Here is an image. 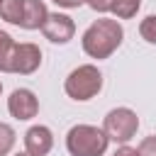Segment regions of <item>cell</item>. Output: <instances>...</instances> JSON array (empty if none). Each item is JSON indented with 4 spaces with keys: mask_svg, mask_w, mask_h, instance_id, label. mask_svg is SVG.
Instances as JSON below:
<instances>
[{
    "mask_svg": "<svg viewBox=\"0 0 156 156\" xmlns=\"http://www.w3.org/2000/svg\"><path fill=\"white\" fill-rule=\"evenodd\" d=\"M122 39H124L122 24H119L117 20L102 17V20H95V22L83 32L80 44H83V51H85L90 58H98V61H100V58H110V56L119 49Z\"/></svg>",
    "mask_w": 156,
    "mask_h": 156,
    "instance_id": "1",
    "label": "cell"
},
{
    "mask_svg": "<svg viewBox=\"0 0 156 156\" xmlns=\"http://www.w3.org/2000/svg\"><path fill=\"white\" fill-rule=\"evenodd\" d=\"M107 144V134L95 124H76L66 134V149L71 156H102Z\"/></svg>",
    "mask_w": 156,
    "mask_h": 156,
    "instance_id": "2",
    "label": "cell"
},
{
    "mask_svg": "<svg viewBox=\"0 0 156 156\" xmlns=\"http://www.w3.org/2000/svg\"><path fill=\"white\" fill-rule=\"evenodd\" d=\"M63 90L76 102L93 100L102 90V73H100V68L93 66V63H83V66L73 68L66 76V80H63Z\"/></svg>",
    "mask_w": 156,
    "mask_h": 156,
    "instance_id": "3",
    "label": "cell"
},
{
    "mask_svg": "<svg viewBox=\"0 0 156 156\" xmlns=\"http://www.w3.org/2000/svg\"><path fill=\"white\" fill-rule=\"evenodd\" d=\"M139 129V117L132 107H115L102 119V132L115 144H127Z\"/></svg>",
    "mask_w": 156,
    "mask_h": 156,
    "instance_id": "4",
    "label": "cell"
},
{
    "mask_svg": "<svg viewBox=\"0 0 156 156\" xmlns=\"http://www.w3.org/2000/svg\"><path fill=\"white\" fill-rule=\"evenodd\" d=\"M41 34L51 44H68L76 34V22L63 12H49V17L41 27Z\"/></svg>",
    "mask_w": 156,
    "mask_h": 156,
    "instance_id": "5",
    "label": "cell"
},
{
    "mask_svg": "<svg viewBox=\"0 0 156 156\" xmlns=\"http://www.w3.org/2000/svg\"><path fill=\"white\" fill-rule=\"evenodd\" d=\"M7 112L15 119H32L39 115V98L29 88H17L7 98Z\"/></svg>",
    "mask_w": 156,
    "mask_h": 156,
    "instance_id": "6",
    "label": "cell"
},
{
    "mask_svg": "<svg viewBox=\"0 0 156 156\" xmlns=\"http://www.w3.org/2000/svg\"><path fill=\"white\" fill-rule=\"evenodd\" d=\"M39 66H41V49H39L37 44H32V41L17 44L15 56H12V68H10V73L29 76V73H34Z\"/></svg>",
    "mask_w": 156,
    "mask_h": 156,
    "instance_id": "7",
    "label": "cell"
},
{
    "mask_svg": "<svg viewBox=\"0 0 156 156\" xmlns=\"http://www.w3.org/2000/svg\"><path fill=\"white\" fill-rule=\"evenodd\" d=\"M51 146H54V134L49 127L34 124L24 132V151H29L32 156H46Z\"/></svg>",
    "mask_w": 156,
    "mask_h": 156,
    "instance_id": "8",
    "label": "cell"
},
{
    "mask_svg": "<svg viewBox=\"0 0 156 156\" xmlns=\"http://www.w3.org/2000/svg\"><path fill=\"white\" fill-rule=\"evenodd\" d=\"M49 17L46 2L44 0H24V12H22V29H41Z\"/></svg>",
    "mask_w": 156,
    "mask_h": 156,
    "instance_id": "9",
    "label": "cell"
},
{
    "mask_svg": "<svg viewBox=\"0 0 156 156\" xmlns=\"http://www.w3.org/2000/svg\"><path fill=\"white\" fill-rule=\"evenodd\" d=\"M15 49H17V41H15L7 32H2V29H0V71H2V73H10Z\"/></svg>",
    "mask_w": 156,
    "mask_h": 156,
    "instance_id": "10",
    "label": "cell"
},
{
    "mask_svg": "<svg viewBox=\"0 0 156 156\" xmlns=\"http://www.w3.org/2000/svg\"><path fill=\"white\" fill-rule=\"evenodd\" d=\"M22 12H24V0H2L0 2V20L10 24H22Z\"/></svg>",
    "mask_w": 156,
    "mask_h": 156,
    "instance_id": "11",
    "label": "cell"
},
{
    "mask_svg": "<svg viewBox=\"0 0 156 156\" xmlns=\"http://www.w3.org/2000/svg\"><path fill=\"white\" fill-rule=\"evenodd\" d=\"M141 7V0H112V15L117 20H132Z\"/></svg>",
    "mask_w": 156,
    "mask_h": 156,
    "instance_id": "12",
    "label": "cell"
},
{
    "mask_svg": "<svg viewBox=\"0 0 156 156\" xmlns=\"http://www.w3.org/2000/svg\"><path fill=\"white\" fill-rule=\"evenodd\" d=\"M15 141H17V134L10 124L0 122V156H7L12 149H15Z\"/></svg>",
    "mask_w": 156,
    "mask_h": 156,
    "instance_id": "13",
    "label": "cell"
},
{
    "mask_svg": "<svg viewBox=\"0 0 156 156\" xmlns=\"http://www.w3.org/2000/svg\"><path fill=\"white\" fill-rule=\"evenodd\" d=\"M139 34L144 41L149 44H156V15H146L139 24Z\"/></svg>",
    "mask_w": 156,
    "mask_h": 156,
    "instance_id": "14",
    "label": "cell"
},
{
    "mask_svg": "<svg viewBox=\"0 0 156 156\" xmlns=\"http://www.w3.org/2000/svg\"><path fill=\"white\" fill-rule=\"evenodd\" d=\"M136 156H156V136H144L136 146Z\"/></svg>",
    "mask_w": 156,
    "mask_h": 156,
    "instance_id": "15",
    "label": "cell"
},
{
    "mask_svg": "<svg viewBox=\"0 0 156 156\" xmlns=\"http://www.w3.org/2000/svg\"><path fill=\"white\" fill-rule=\"evenodd\" d=\"M85 5L95 12H112V0H85Z\"/></svg>",
    "mask_w": 156,
    "mask_h": 156,
    "instance_id": "16",
    "label": "cell"
},
{
    "mask_svg": "<svg viewBox=\"0 0 156 156\" xmlns=\"http://www.w3.org/2000/svg\"><path fill=\"white\" fill-rule=\"evenodd\" d=\"M112 156H136V149L134 146H129V144H119L117 149H115V154Z\"/></svg>",
    "mask_w": 156,
    "mask_h": 156,
    "instance_id": "17",
    "label": "cell"
},
{
    "mask_svg": "<svg viewBox=\"0 0 156 156\" xmlns=\"http://www.w3.org/2000/svg\"><path fill=\"white\" fill-rule=\"evenodd\" d=\"M51 2H56L58 7H68V10H73V7H80V5H85V0H51Z\"/></svg>",
    "mask_w": 156,
    "mask_h": 156,
    "instance_id": "18",
    "label": "cell"
},
{
    "mask_svg": "<svg viewBox=\"0 0 156 156\" xmlns=\"http://www.w3.org/2000/svg\"><path fill=\"white\" fill-rule=\"evenodd\" d=\"M15 156H32L29 151H20V154H15Z\"/></svg>",
    "mask_w": 156,
    "mask_h": 156,
    "instance_id": "19",
    "label": "cell"
},
{
    "mask_svg": "<svg viewBox=\"0 0 156 156\" xmlns=\"http://www.w3.org/2000/svg\"><path fill=\"white\" fill-rule=\"evenodd\" d=\"M0 93H2V83H0Z\"/></svg>",
    "mask_w": 156,
    "mask_h": 156,
    "instance_id": "20",
    "label": "cell"
},
{
    "mask_svg": "<svg viewBox=\"0 0 156 156\" xmlns=\"http://www.w3.org/2000/svg\"><path fill=\"white\" fill-rule=\"evenodd\" d=\"M0 2H2V0H0Z\"/></svg>",
    "mask_w": 156,
    "mask_h": 156,
    "instance_id": "21",
    "label": "cell"
}]
</instances>
